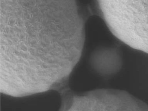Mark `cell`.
I'll return each mask as SVG.
<instances>
[{"instance_id":"obj_1","label":"cell","mask_w":148,"mask_h":111,"mask_svg":"<svg viewBox=\"0 0 148 111\" xmlns=\"http://www.w3.org/2000/svg\"><path fill=\"white\" fill-rule=\"evenodd\" d=\"M1 14V73L9 83L40 92L71 72L84 41L73 13L51 1H21Z\"/></svg>"},{"instance_id":"obj_2","label":"cell","mask_w":148,"mask_h":111,"mask_svg":"<svg viewBox=\"0 0 148 111\" xmlns=\"http://www.w3.org/2000/svg\"><path fill=\"white\" fill-rule=\"evenodd\" d=\"M60 111H148V108L127 92L102 89L77 95Z\"/></svg>"},{"instance_id":"obj_3","label":"cell","mask_w":148,"mask_h":111,"mask_svg":"<svg viewBox=\"0 0 148 111\" xmlns=\"http://www.w3.org/2000/svg\"><path fill=\"white\" fill-rule=\"evenodd\" d=\"M90 62L95 71L103 77L118 73L123 66L121 53L117 49L112 47H102L94 51Z\"/></svg>"}]
</instances>
